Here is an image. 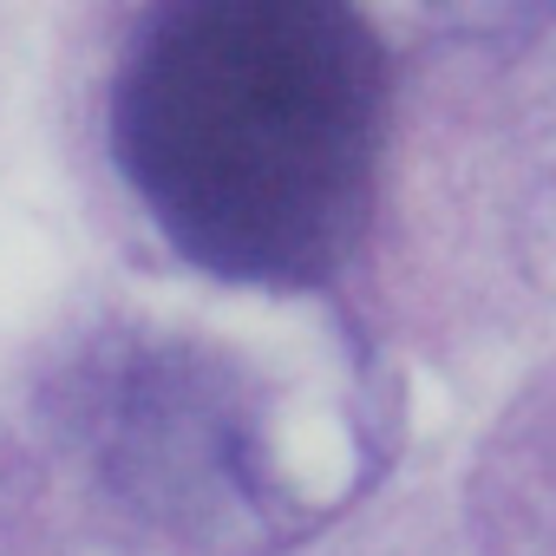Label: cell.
Returning a JSON list of instances; mask_svg holds the SVG:
<instances>
[{
	"label": "cell",
	"instance_id": "6da1fadb",
	"mask_svg": "<svg viewBox=\"0 0 556 556\" xmlns=\"http://www.w3.org/2000/svg\"><path fill=\"white\" fill-rule=\"evenodd\" d=\"M380 131V47L328 0H184L138 21L112 151L164 242L249 289L348 262Z\"/></svg>",
	"mask_w": 556,
	"mask_h": 556
}]
</instances>
